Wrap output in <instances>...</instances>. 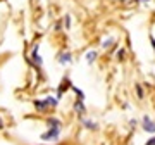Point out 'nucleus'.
<instances>
[{
  "instance_id": "423d86ee",
  "label": "nucleus",
  "mask_w": 155,
  "mask_h": 145,
  "mask_svg": "<svg viewBox=\"0 0 155 145\" xmlns=\"http://www.w3.org/2000/svg\"><path fill=\"white\" fill-rule=\"evenodd\" d=\"M79 123H81V126L84 130H88V131H97L98 130V123H95L93 119H88V117H79Z\"/></svg>"
},
{
  "instance_id": "4be33fe9",
  "label": "nucleus",
  "mask_w": 155,
  "mask_h": 145,
  "mask_svg": "<svg viewBox=\"0 0 155 145\" xmlns=\"http://www.w3.org/2000/svg\"><path fill=\"white\" fill-rule=\"evenodd\" d=\"M117 2H126V0H117Z\"/></svg>"
},
{
  "instance_id": "20e7f679",
  "label": "nucleus",
  "mask_w": 155,
  "mask_h": 145,
  "mask_svg": "<svg viewBox=\"0 0 155 145\" xmlns=\"http://www.w3.org/2000/svg\"><path fill=\"white\" fill-rule=\"evenodd\" d=\"M38 52H40V43H36L33 49H31V64H33L35 67H38V69H40V67L43 66V59L40 57Z\"/></svg>"
},
{
  "instance_id": "ddd939ff",
  "label": "nucleus",
  "mask_w": 155,
  "mask_h": 145,
  "mask_svg": "<svg viewBox=\"0 0 155 145\" xmlns=\"http://www.w3.org/2000/svg\"><path fill=\"white\" fill-rule=\"evenodd\" d=\"M71 90L74 92V93H76L78 100H84V92H83L81 88H78V86H74V85H72V86H71Z\"/></svg>"
},
{
  "instance_id": "9b49d317",
  "label": "nucleus",
  "mask_w": 155,
  "mask_h": 145,
  "mask_svg": "<svg viewBox=\"0 0 155 145\" xmlns=\"http://www.w3.org/2000/svg\"><path fill=\"white\" fill-rule=\"evenodd\" d=\"M134 90H136V97H138L140 100H143L145 99V90H143V86H141V83L134 85Z\"/></svg>"
},
{
  "instance_id": "2eb2a0df",
  "label": "nucleus",
  "mask_w": 155,
  "mask_h": 145,
  "mask_svg": "<svg viewBox=\"0 0 155 145\" xmlns=\"http://www.w3.org/2000/svg\"><path fill=\"white\" fill-rule=\"evenodd\" d=\"M116 56H117V59H119V61H124V59H126V50H124V49H119Z\"/></svg>"
},
{
  "instance_id": "f3484780",
  "label": "nucleus",
  "mask_w": 155,
  "mask_h": 145,
  "mask_svg": "<svg viewBox=\"0 0 155 145\" xmlns=\"http://www.w3.org/2000/svg\"><path fill=\"white\" fill-rule=\"evenodd\" d=\"M138 119H129V126H131V128H136V126H138Z\"/></svg>"
},
{
  "instance_id": "f257e3e1",
  "label": "nucleus",
  "mask_w": 155,
  "mask_h": 145,
  "mask_svg": "<svg viewBox=\"0 0 155 145\" xmlns=\"http://www.w3.org/2000/svg\"><path fill=\"white\" fill-rule=\"evenodd\" d=\"M35 109L38 112H48L50 109H55L59 106V100H57L54 95H48V97H45V99H36L33 102Z\"/></svg>"
},
{
  "instance_id": "7ed1b4c3",
  "label": "nucleus",
  "mask_w": 155,
  "mask_h": 145,
  "mask_svg": "<svg viewBox=\"0 0 155 145\" xmlns=\"http://www.w3.org/2000/svg\"><path fill=\"white\" fill-rule=\"evenodd\" d=\"M140 124H141V130H143L145 133L155 135V121L150 116H143V119L140 121Z\"/></svg>"
},
{
  "instance_id": "f8f14e48",
  "label": "nucleus",
  "mask_w": 155,
  "mask_h": 145,
  "mask_svg": "<svg viewBox=\"0 0 155 145\" xmlns=\"http://www.w3.org/2000/svg\"><path fill=\"white\" fill-rule=\"evenodd\" d=\"M114 42H116L114 36H107V38L102 42V49H110L112 45H114Z\"/></svg>"
},
{
  "instance_id": "dca6fc26",
  "label": "nucleus",
  "mask_w": 155,
  "mask_h": 145,
  "mask_svg": "<svg viewBox=\"0 0 155 145\" xmlns=\"http://www.w3.org/2000/svg\"><path fill=\"white\" fill-rule=\"evenodd\" d=\"M145 145H155V135H152V137L145 142Z\"/></svg>"
},
{
  "instance_id": "6e6552de",
  "label": "nucleus",
  "mask_w": 155,
  "mask_h": 145,
  "mask_svg": "<svg viewBox=\"0 0 155 145\" xmlns=\"http://www.w3.org/2000/svg\"><path fill=\"white\" fill-rule=\"evenodd\" d=\"M57 62H59L61 66H66V64H71V62H72V54H71V52H67V50L61 52V54L57 56Z\"/></svg>"
},
{
  "instance_id": "6ab92c4d",
  "label": "nucleus",
  "mask_w": 155,
  "mask_h": 145,
  "mask_svg": "<svg viewBox=\"0 0 155 145\" xmlns=\"http://www.w3.org/2000/svg\"><path fill=\"white\" fill-rule=\"evenodd\" d=\"M61 28H62V24H61V22H57V24H55V31H59Z\"/></svg>"
},
{
  "instance_id": "4468645a",
  "label": "nucleus",
  "mask_w": 155,
  "mask_h": 145,
  "mask_svg": "<svg viewBox=\"0 0 155 145\" xmlns=\"http://www.w3.org/2000/svg\"><path fill=\"white\" fill-rule=\"evenodd\" d=\"M62 22H64L62 26H64L66 29H69V28H71V16H69V14H66V17H64V21H62Z\"/></svg>"
},
{
  "instance_id": "1a4fd4ad",
  "label": "nucleus",
  "mask_w": 155,
  "mask_h": 145,
  "mask_svg": "<svg viewBox=\"0 0 155 145\" xmlns=\"http://www.w3.org/2000/svg\"><path fill=\"white\" fill-rule=\"evenodd\" d=\"M45 124H47V128H62V121L55 116H48L45 119Z\"/></svg>"
},
{
  "instance_id": "39448f33",
  "label": "nucleus",
  "mask_w": 155,
  "mask_h": 145,
  "mask_svg": "<svg viewBox=\"0 0 155 145\" xmlns=\"http://www.w3.org/2000/svg\"><path fill=\"white\" fill-rule=\"evenodd\" d=\"M72 86V83H71V79L67 78H62V81H61V86H59V88H57V95H55V99L57 100H61L62 99V95H64V92H66L67 88H71Z\"/></svg>"
},
{
  "instance_id": "9d476101",
  "label": "nucleus",
  "mask_w": 155,
  "mask_h": 145,
  "mask_svg": "<svg viewBox=\"0 0 155 145\" xmlns=\"http://www.w3.org/2000/svg\"><path fill=\"white\" fill-rule=\"evenodd\" d=\"M84 57H86V62H88V64H93V62L97 61V57H98V52L97 50H88Z\"/></svg>"
},
{
  "instance_id": "a211bd4d",
  "label": "nucleus",
  "mask_w": 155,
  "mask_h": 145,
  "mask_svg": "<svg viewBox=\"0 0 155 145\" xmlns=\"http://www.w3.org/2000/svg\"><path fill=\"white\" fill-rule=\"evenodd\" d=\"M150 43H152V47H153V50H155V38L150 35Z\"/></svg>"
},
{
  "instance_id": "aec40b11",
  "label": "nucleus",
  "mask_w": 155,
  "mask_h": 145,
  "mask_svg": "<svg viewBox=\"0 0 155 145\" xmlns=\"http://www.w3.org/2000/svg\"><path fill=\"white\" fill-rule=\"evenodd\" d=\"M136 2H138V4H148L150 0H136Z\"/></svg>"
},
{
  "instance_id": "0eeeda50",
  "label": "nucleus",
  "mask_w": 155,
  "mask_h": 145,
  "mask_svg": "<svg viewBox=\"0 0 155 145\" xmlns=\"http://www.w3.org/2000/svg\"><path fill=\"white\" fill-rule=\"evenodd\" d=\"M72 111L78 114V117H84V114H86V106H84V100H74V104H72Z\"/></svg>"
},
{
  "instance_id": "f03ea898",
  "label": "nucleus",
  "mask_w": 155,
  "mask_h": 145,
  "mask_svg": "<svg viewBox=\"0 0 155 145\" xmlns=\"http://www.w3.org/2000/svg\"><path fill=\"white\" fill-rule=\"evenodd\" d=\"M61 133H62V128H47L40 135V140L47 142V143H57L61 140Z\"/></svg>"
},
{
  "instance_id": "412c9836",
  "label": "nucleus",
  "mask_w": 155,
  "mask_h": 145,
  "mask_svg": "<svg viewBox=\"0 0 155 145\" xmlns=\"http://www.w3.org/2000/svg\"><path fill=\"white\" fill-rule=\"evenodd\" d=\"M4 130V121H2V117H0V131Z\"/></svg>"
}]
</instances>
